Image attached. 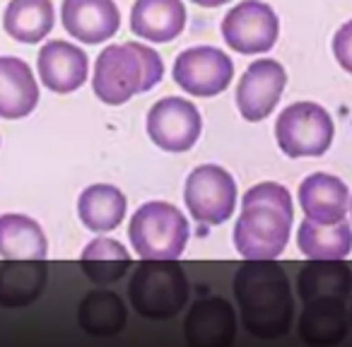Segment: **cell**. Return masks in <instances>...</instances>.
I'll return each instance as SVG.
<instances>
[{
	"mask_svg": "<svg viewBox=\"0 0 352 347\" xmlns=\"http://www.w3.org/2000/svg\"><path fill=\"white\" fill-rule=\"evenodd\" d=\"M234 297L251 335L275 340L289 331L294 299L285 270L273 260H246L234 275Z\"/></svg>",
	"mask_w": 352,
	"mask_h": 347,
	"instance_id": "obj_1",
	"label": "cell"
},
{
	"mask_svg": "<svg viewBox=\"0 0 352 347\" xmlns=\"http://www.w3.org/2000/svg\"><path fill=\"white\" fill-rule=\"evenodd\" d=\"M292 196L275 181L249 188L234 225V246L246 260H275L292 232Z\"/></svg>",
	"mask_w": 352,
	"mask_h": 347,
	"instance_id": "obj_2",
	"label": "cell"
},
{
	"mask_svg": "<svg viewBox=\"0 0 352 347\" xmlns=\"http://www.w3.org/2000/svg\"><path fill=\"white\" fill-rule=\"evenodd\" d=\"M164 78V60L145 44H111L99 54L92 87L104 104H126L131 97L155 87Z\"/></svg>",
	"mask_w": 352,
	"mask_h": 347,
	"instance_id": "obj_3",
	"label": "cell"
},
{
	"mask_svg": "<svg viewBox=\"0 0 352 347\" xmlns=\"http://www.w3.org/2000/svg\"><path fill=\"white\" fill-rule=\"evenodd\" d=\"M131 304L150 321L176 316L188 302V280L176 260H142L131 278Z\"/></svg>",
	"mask_w": 352,
	"mask_h": 347,
	"instance_id": "obj_4",
	"label": "cell"
},
{
	"mask_svg": "<svg viewBox=\"0 0 352 347\" xmlns=\"http://www.w3.org/2000/svg\"><path fill=\"white\" fill-rule=\"evenodd\" d=\"M188 220L176 205L150 201L138 208L128 234L142 260H176L188 241Z\"/></svg>",
	"mask_w": 352,
	"mask_h": 347,
	"instance_id": "obj_5",
	"label": "cell"
},
{
	"mask_svg": "<svg viewBox=\"0 0 352 347\" xmlns=\"http://www.w3.org/2000/svg\"><path fill=\"white\" fill-rule=\"evenodd\" d=\"M336 126L316 102H294L275 121V137L287 157H321L331 147Z\"/></svg>",
	"mask_w": 352,
	"mask_h": 347,
	"instance_id": "obj_6",
	"label": "cell"
},
{
	"mask_svg": "<svg viewBox=\"0 0 352 347\" xmlns=\"http://www.w3.org/2000/svg\"><path fill=\"white\" fill-rule=\"evenodd\" d=\"M188 212L201 225H222L234 215L236 183L227 169L217 164H201L186 179Z\"/></svg>",
	"mask_w": 352,
	"mask_h": 347,
	"instance_id": "obj_7",
	"label": "cell"
},
{
	"mask_svg": "<svg viewBox=\"0 0 352 347\" xmlns=\"http://www.w3.org/2000/svg\"><path fill=\"white\" fill-rule=\"evenodd\" d=\"M280 20L263 0H241L222 20V36L236 54H265L275 46Z\"/></svg>",
	"mask_w": 352,
	"mask_h": 347,
	"instance_id": "obj_8",
	"label": "cell"
},
{
	"mask_svg": "<svg viewBox=\"0 0 352 347\" xmlns=\"http://www.w3.org/2000/svg\"><path fill=\"white\" fill-rule=\"evenodd\" d=\"M234 78V63L215 46H191L174 60V82L193 97H215Z\"/></svg>",
	"mask_w": 352,
	"mask_h": 347,
	"instance_id": "obj_9",
	"label": "cell"
},
{
	"mask_svg": "<svg viewBox=\"0 0 352 347\" xmlns=\"http://www.w3.org/2000/svg\"><path fill=\"white\" fill-rule=\"evenodd\" d=\"M203 118L196 104L182 97H164L147 111V135L164 152H186L198 142Z\"/></svg>",
	"mask_w": 352,
	"mask_h": 347,
	"instance_id": "obj_10",
	"label": "cell"
},
{
	"mask_svg": "<svg viewBox=\"0 0 352 347\" xmlns=\"http://www.w3.org/2000/svg\"><path fill=\"white\" fill-rule=\"evenodd\" d=\"M287 73L273 58H258L244 70L236 85V109L246 121H263L283 97Z\"/></svg>",
	"mask_w": 352,
	"mask_h": 347,
	"instance_id": "obj_11",
	"label": "cell"
},
{
	"mask_svg": "<svg viewBox=\"0 0 352 347\" xmlns=\"http://www.w3.org/2000/svg\"><path fill=\"white\" fill-rule=\"evenodd\" d=\"M188 347H232L236 337V316L222 297H206L193 304L184 323Z\"/></svg>",
	"mask_w": 352,
	"mask_h": 347,
	"instance_id": "obj_12",
	"label": "cell"
},
{
	"mask_svg": "<svg viewBox=\"0 0 352 347\" xmlns=\"http://www.w3.org/2000/svg\"><path fill=\"white\" fill-rule=\"evenodd\" d=\"M60 20L73 39L99 44L118 32L121 12L113 0H63Z\"/></svg>",
	"mask_w": 352,
	"mask_h": 347,
	"instance_id": "obj_13",
	"label": "cell"
},
{
	"mask_svg": "<svg viewBox=\"0 0 352 347\" xmlns=\"http://www.w3.org/2000/svg\"><path fill=\"white\" fill-rule=\"evenodd\" d=\"M41 82L56 94H70L82 87L89 73V58L70 41H46L36 56Z\"/></svg>",
	"mask_w": 352,
	"mask_h": 347,
	"instance_id": "obj_14",
	"label": "cell"
},
{
	"mask_svg": "<svg viewBox=\"0 0 352 347\" xmlns=\"http://www.w3.org/2000/svg\"><path fill=\"white\" fill-rule=\"evenodd\" d=\"M347 299L314 297L304 302L299 335L311 347H336L347 333Z\"/></svg>",
	"mask_w": 352,
	"mask_h": 347,
	"instance_id": "obj_15",
	"label": "cell"
},
{
	"mask_svg": "<svg viewBox=\"0 0 352 347\" xmlns=\"http://www.w3.org/2000/svg\"><path fill=\"white\" fill-rule=\"evenodd\" d=\"M350 193L338 177L331 174H311L299 183V203L307 212V220L318 225H336L345 220Z\"/></svg>",
	"mask_w": 352,
	"mask_h": 347,
	"instance_id": "obj_16",
	"label": "cell"
},
{
	"mask_svg": "<svg viewBox=\"0 0 352 347\" xmlns=\"http://www.w3.org/2000/svg\"><path fill=\"white\" fill-rule=\"evenodd\" d=\"M39 104V85L32 68L15 56H0V116L25 118Z\"/></svg>",
	"mask_w": 352,
	"mask_h": 347,
	"instance_id": "obj_17",
	"label": "cell"
},
{
	"mask_svg": "<svg viewBox=\"0 0 352 347\" xmlns=\"http://www.w3.org/2000/svg\"><path fill=\"white\" fill-rule=\"evenodd\" d=\"M186 27V8L182 0H135L131 10V30L140 39L166 44Z\"/></svg>",
	"mask_w": 352,
	"mask_h": 347,
	"instance_id": "obj_18",
	"label": "cell"
},
{
	"mask_svg": "<svg viewBox=\"0 0 352 347\" xmlns=\"http://www.w3.org/2000/svg\"><path fill=\"white\" fill-rule=\"evenodd\" d=\"M46 287L44 260H8L0 265V306L25 309L41 297Z\"/></svg>",
	"mask_w": 352,
	"mask_h": 347,
	"instance_id": "obj_19",
	"label": "cell"
},
{
	"mask_svg": "<svg viewBox=\"0 0 352 347\" xmlns=\"http://www.w3.org/2000/svg\"><path fill=\"white\" fill-rule=\"evenodd\" d=\"M46 234L27 215L0 217V256L6 260H46Z\"/></svg>",
	"mask_w": 352,
	"mask_h": 347,
	"instance_id": "obj_20",
	"label": "cell"
},
{
	"mask_svg": "<svg viewBox=\"0 0 352 347\" xmlns=\"http://www.w3.org/2000/svg\"><path fill=\"white\" fill-rule=\"evenodd\" d=\"M126 196L116 186L109 183H94L80 193L78 215L80 222L89 232H111L126 217Z\"/></svg>",
	"mask_w": 352,
	"mask_h": 347,
	"instance_id": "obj_21",
	"label": "cell"
},
{
	"mask_svg": "<svg viewBox=\"0 0 352 347\" xmlns=\"http://www.w3.org/2000/svg\"><path fill=\"white\" fill-rule=\"evenodd\" d=\"M56 10L51 0H10L3 15V27L15 41L36 44L54 30Z\"/></svg>",
	"mask_w": 352,
	"mask_h": 347,
	"instance_id": "obj_22",
	"label": "cell"
},
{
	"mask_svg": "<svg viewBox=\"0 0 352 347\" xmlns=\"http://www.w3.org/2000/svg\"><path fill=\"white\" fill-rule=\"evenodd\" d=\"M297 246L311 260H342L352 251V227L347 220L336 225L304 220L297 232Z\"/></svg>",
	"mask_w": 352,
	"mask_h": 347,
	"instance_id": "obj_23",
	"label": "cell"
},
{
	"mask_svg": "<svg viewBox=\"0 0 352 347\" xmlns=\"http://www.w3.org/2000/svg\"><path fill=\"white\" fill-rule=\"evenodd\" d=\"M80 265L85 275L94 284H113L128 273L131 268V254L123 249L121 241L109 239V236H97L92 239L85 251L80 254Z\"/></svg>",
	"mask_w": 352,
	"mask_h": 347,
	"instance_id": "obj_24",
	"label": "cell"
},
{
	"mask_svg": "<svg viewBox=\"0 0 352 347\" xmlns=\"http://www.w3.org/2000/svg\"><path fill=\"white\" fill-rule=\"evenodd\" d=\"M126 306H123L121 297L107 289H97L89 292L87 297L80 302L78 309V323L85 333L94 337H109L116 335L126 328Z\"/></svg>",
	"mask_w": 352,
	"mask_h": 347,
	"instance_id": "obj_25",
	"label": "cell"
},
{
	"mask_svg": "<svg viewBox=\"0 0 352 347\" xmlns=\"http://www.w3.org/2000/svg\"><path fill=\"white\" fill-rule=\"evenodd\" d=\"M297 289L304 302L314 297L347 299L352 289V273L342 260H311L299 273Z\"/></svg>",
	"mask_w": 352,
	"mask_h": 347,
	"instance_id": "obj_26",
	"label": "cell"
},
{
	"mask_svg": "<svg viewBox=\"0 0 352 347\" xmlns=\"http://www.w3.org/2000/svg\"><path fill=\"white\" fill-rule=\"evenodd\" d=\"M333 56L340 68L352 75V20L345 22L333 36Z\"/></svg>",
	"mask_w": 352,
	"mask_h": 347,
	"instance_id": "obj_27",
	"label": "cell"
},
{
	"mask_svg": "<svg viewBox=\"0 0 352 347\" xmlns=\"http://www.w3.org/2000/svg\"><path fill=\"white\" fill-rule=\"evenodd\" d=\"M196 5L201 8H217V5H225V3H230V0H193Z\"/></svg>",
	"mask_w": 352,
	"mask_h": 347,
	"instance_id": "obj_28",
	"label": "cell"
},
{
	"mask_svg": "<svg viewBox=\"0 0 352 347\" xmlns=\"http://www.w3.org/2000/svg\"><path fill=\"white\" fill-rule=\"evenodd\" d=\"M350 326H352V306H350Z\"/></svg>",
	"mask_w": 352,
	"mask_h": 347,
	"instance_id": "obj_29",
	"label": "cell"
},
{
	"mask_svg": "<svg viewBox=\"0 0 352 347\" xmlns=\"http://www.w3.org/2000/svg\"><path fill=\"white\" fill-rule=\"evenodd\" d=\"M350 215H352V203H350Z\"/></svg>",
	"mask_w": 352,
	"mask_h": 347,
	"instance_id": "obj_30",
	"label": "cell"
}]
</instances>
